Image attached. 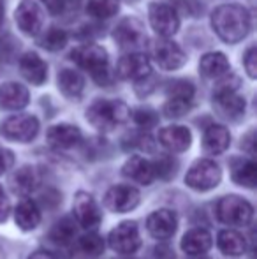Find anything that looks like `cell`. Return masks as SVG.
Returning a JSON list of instances; mask_svg holds the SVG:
<instances>
[{"label":"cell","instance_id":"cell-35","mask_svg":"<svg viewBox=\"0 0 257 259\" xmlns=\"http://www.w3.org/2000/svg\"><path fill=\"white\" fill-rule=\"evenodd\" d=\"M153 169H155V178L171 180V178L176 175V171H178V162H176L173 157L162 155L153 162Z\"/></svg>","mask_w":257,"mask_h":259},{"label":"cell","instance_id":"cell-28","mask_svg":"<svg viewBox=\"0 0 257 259\" xmlns=\"http://www.w3.org/2000/svg\"><path fill=\"white\" fill-rule=\"evenodd\" d=\"M14 221L20 229L32 231L41 222V210L32 199H23L21 203H18L16 211H14Z\"/></svg>","mask_w":257,"mask_h":259},{"label":"cell","instance_id":"cell-12","mask_svg":"<svg viewBox=\"0 0 257 259\" xmlns=\"http://www.w3.org/2000/svg\"><path fill=\"white\" fill-rule=\"evenodd\" d=\"M74 219L78 221V224L81 228L88 229H97L102 221V213H100V208L95 203L92 194L88 192H78L74 198Z\"/></svg>","mask_w":257,"mask_h":259},{"label":"cell","instance_id":"cell-29","mask_svg":"<svg viewBox=\"0 0 257 259\" xmlns=\"http://www.w3.org/2000/svg\"><path fill=\"white\" fill-rule=\"evenodd\" d=\"M217 245H219L220 252L226 256H241L247 250V240L241 233L234 231V229H224L219 233Z\"/></svg>","mask_w":257,"mask_h":259},{"label":"cell","instance_id":"cell-43","mask_svg":"<svg viewBox=\"0 0 257 259\" xmlns=\"http://www.w3.org/2000/svg\"><path fill=\"white\" fill-rule=\"evenodd\" d=\"M241 147L245 148V150L248 152V154H252L254 155L255 154V145H254V133H250L247 136V140L245 141H241Z\"/></svg>","mask_w":257,"mask_h":259},{"label":"cell","instance_id":"cell-44","mask_svg":"<svg viewBox=\"0 0 257 259\" xmlns=\"http://www.w3.org/2000/svg\"><path fill=\"white\" fill-rule=\"evenodd\" d=\"M28 259H57L53 254L46 252V250H39V252H34Z\"/></svg>","mask_w":257,"mask_h":259},{"label":"cell","instance_id":"cell-45","mask_svg":"<svg viewBox=\"0 0 257 259\" xmlns=\"http://www.w3.org/2000/svg\"><path fill=\"white\" fill-rule=\"evenodd\" d=\"M4 21V2L0 0V25H2Z\"/></svg>","mask_w":257,"mask_h":259},{"label":"cell","instance_id":"cell-20","mask_svg":"<svg viewBox=\"0 0 257 259\" xmlns=\"http://www.w3.org/2000/svg\"><path fill=\"white\" fill-rule=\"evenodd\" d=\"M122 173L127 178H130L132 182H137V184H141V185H150L151 182L155 180L153 162H150V160L141 155L130 157L127 162L124 164Z\"/></svg>","mask_w":257,"mask_h":259},{"label":"cell","instance_id":"cell-25","mask_svg":"<svg viewBox=\"0 0 257 259\" xmlns=\"http://www.w3.org/2000/svg\"><path fill=\"white\" fill-rule=\"evenodd\" d=\"M231 71L229 60L224 53L220 52H212L202 55V58L199 60V72H201L204 78L210 79H219L224 74Z\"/></svg>","mask_w":257,"mask_h":259},{"label":"cell","instance_id":"cell-15","mask_svg":"<svg viewBox=\"0 0 257 259\" xmlns=\"http://www.w3.org/2000/svg\"><path fill=\"white\" fill-rule=\"evenodd\" d=\"M176 228H178V217L173 210H168V208H162V210H157L153 213L148 215L146 219V229L153 238L157 240H169L173 235L176 233Z\"/></svg>","mask_w":257,"mask_h":259},{"label":"cell","instance_id":"cell-21","mask_svg":"<svg viewBox=\"0 0 257 259\" xmlns=\"http://www.w3.org/2000/svg\"><path fill=\"white\" fill-rule=\"evenodd\" d=\"M28 104V90L16 81H7L0 87V108L18 111Z\"/></svg>","mask_w":257,"mask_h":259},{"label":"cell","instance_id":"cell-47","mask_svg":"<svg viewBox=\"0 0 257 259\" xmlns=\"http://www.w3.org/2000/svg\"><path fill=\"white\" fill-rule=\"evenodd\" d=\"M0 259H4V254H2V249H0Z\"/></svg>","mask_w":257,"mask_h":259},{"label":"cell","instance_id":"cell-10","mask_svg":"<svg viewBox=\"0 0 257 259\" xmlns=\"http://www.w3.org/2000/svg\"><path fill=\"white\" fill-rule=\"evenodd\" d=\"M110 247L118 254H134L141 247V236L137 224L134 221H125L118 224L110 233Z\"/></svg>","mask_w":257,"mask_h":259},{"label":"cell","instance_id":"cell-17","mask_svg":"<svg viewBox=\"0 0 257 259\" xmlns=\"http://www.w3.org/2000/svg\"><path fill=\"white\" fill-rule=\"evenodd\" d=\"M18 65H20L21 76H23L28 83H32V85H35V87L42 85V83L46 81V78H48V65H46V62L34 52H27L21 55Z\"/></svg>","mask_w":257,"mask_h":259},{"label":"cell","instance_id":"cell-18","mask_svg":"<svg viewBox=\"0 0 257 259\" xmlns=\"http://www.w3.org/2000/svg\"><path fill=\"white\" fill-rule=\"evenodd\" d=\"M159 141L169 152H185L192 143V134L183 125H169L159 131Z\"/></svg>","mask_w":257,"mask_h":259},{"label":"cell","instance_id":"cell-41","mask_svg":"<svg viewBox=\"0 0 257 259\" xmlns=\"http://www.w3.org/2000/svg\"><path fill=\"white\" fill-rule=\"evenodd\" d=\"M42 2L46 4V7H48L53 14H60L69 4L67 0H42Z\"/></svg>","mask_w":257,"mask_h":259},{"label":"cell","instance_id":"cell-7","mask_svg":"<svg viewBox=\"0 0 257 259\" xmlns=\"http://www.w3.org/2000/svg\"><path fill=\"white\" fill-rule=\"evenodd\" d=\"M0 133L11 141L18 143H28L32 141L39 133V120L34 115H14L4 120L0 125Z\"/></svg>","mask_w":257,"mask_h":259},{"label":"cell","instance_id":"cell-34","mask_svg":"<svg viewBox=\"0 0 257 259\" xmlns=\"http://www.w3.org/2000/svg\"><path fill=\"white\" fill-rule=\"evenodd\" d=\"M195 89L187 79H176L168 87V99H183V101H194Z\"/></svg>","mask_w":257,"mask_h":259},{"label":"cell","instance_id":"cell-33","mask_svg":"<svg viewBox=\"0 0 257 259\" xmlns=\"http://www.w3.org/2000/svg\"><path fill=\"white\" fill-rule=\"evenodd\" d=\"M118 0H88L86 2V13L97 20H108L118 13Z\"/></svg>","mask_w":257,"mask_h":259},{"label":"cell","instance_id":"cell-2","mask_svg":"<svg viewBox=\"0 0 257 259\" xmlns=\"http://www.w3.org/2000/svg\"><path fill=\"white\" fill-rule=\"evenodd\" d=\"M71 58L78 67L88 72L90 78L100 87L110 85L111 71H110V55L99 45H83L78 46L71 53Z\"/></svg>","mask_w":257,"mask_h":259},{"label":"cell","instance_id":"cell-30","mask_svg":"<svg viewBox=\"0 0 257 259\" xmlns=\"http://www.w3.org/2000/svg\"><path fill=\"white\" fill-rule=\"evenodd\" d=\"M76 235H78V226L74 219L62 217L49 231V240L59 247H71L76 240Z\"/></svg>","mask_w":257,"mask_h":259},{"label":"cell","instance_id":"cell-46","mask_svg":"<svg viewBox=\"0 0 257 259\" xmlns=\"http://www.w3.org/2000/svg\"><path fill=\"white\" fill-rule=\"evenodd\" d=\"M195 259H208V257H202V254H201V256H194Z\"/></svg>","mask_w":257,"mask_h":259},{"label":"cell","instance_id":"cell-37","mask_svg":"<svg viewBox=\"0 0 257 259\" xmlns=\"http://www.w3.org/2000/svg\"><path fill=\"white\" fill-rule=\"evenodd\" d=\"M194 101H183V99H168L164 104V115L168 118H180V116L187 115L192 108Z\"/></svg>","mask_w":257,"mask_h":259},{"label":"cell","instance_id":"cell-31","mask_svg":"<svg viewBox=\"0 0 257 259\" xmlns=\"http://www.w3.org/2000/svg\"><path fill=\"white\" fill-rule=\"evenodd\" d=\"M37 35H39V45L44 50H48V52H59V50H62L69 41L67 32L57 27H52L44 32L41 30Z\"/></svg>","mask_w":257,"mask_h":259},{"label":"cell","instance_id":"cell-6","mask_svg":"<svg viewBox=\"0 0 257 259\" xmlns=\"http://www.w3.org/2000/svg\"><path fill=\"white\" fill-rule=\"evenodd\" d=\"M150 55L155 64L166 71H176V69L183 67L187 62L185 52L175 41H169V37L155 39L150 45Z\"/></svg>","mask_w":257,"mask_h":259},{"label":"cell","instance_id":"cell-23","mask_svg":"<svg viewBox=\"0 0 257 259\" xmlns=\"http://www.w3.org/2000/svg\"><path fill=\"white\" fill-rule=\"evenodd\" d=\"M231 177H233L234 184L247 189H254L257 185L255 160L243 159V157H234L233 162H231Z\"/></svg>","mask_w":257,"mask_h":259},{"label":"cell","instance_id":"cell-4","mask_svg":"<svg viewBox=\"0 0 257 259\" xmlns=\"http://www.w3.org/2000/svg\"><path fill=\"white\" fill-rule=\"evenodd\" d=\"M217 219L226 226H248L254 219V208L240 196H224L217 203Z\"/></svg>","mask_w":257,"mask_h":259},{"label":"cell","instance_id":"cell-24","mask_svg":"<svg viewBox=\"0 0 257 259\" xmlns=\"http://www.w3.org/2000/svg\"><path fill=\"white\" fill-rule=\"evenodd\" d=\"M231 143V134L229 131L224 125H210L204 131V136H202V148H204L206 154L219 155L229 148Z\"/></svg>","mask_w":257,"mask_h":259},{"label":"cell","instance_id":"cell-26","mask_svg":"<svg viewBox=\"0 0 257 259\" xmlns=\"http://www.w3.org/2000/svg\"><path fill=\"white\" fill-rule=\"evenodd\" d=\"M39 180H41V177L34 166H21L11 177V189L18 196H28L37 189Z\"/></svg>","mask_w":257,"mask_h":259},{"label":"cell","instance_id":"cell-9","mask_svg":"<svg viewBox=\"0 0 257 259\" xmlns=\"http://www.w3.org/2000/svg\"><path fill=\"white\" fill-rule=\"evenodd\" d=\"M148 20L161 37H173L180 28V16L176 9L168 4L153 2L148 7Z\"/></svg>","mask_w":257,"mask_h":259},{"label":"cell","instance_id":"cell-36","mask_svg":"<svg viewBox=\"0 0 257 259\" xmlns=\"http://www.w3.org/2000/svg\"><path fill=\"white\" fill-rule=\"evenodd\" d=\"M132 120L136 122V125H139L141 129H151L159 123V115L155 109L151 108H137L130 113Z\"/></svg>","mask_w":257,"mask_h":259},{"label":"cell","instance_id":"cell-27","mask_svg":"<svg viewBox=\"0 0 257 259\" xmlns=\"http://www.w3.org/2000/svg\"><path fill=\"white\" fill-rule=\"evenodd\" d=\"M57 83H59V90L67 99H79L85 90V78L74 69H62L59 72Z\"/></svg>","mask_w":257,"mask_h":259},{"label":"cell","instance_id":"cell-42","mask_svg":"<svg viewBox=\"0 0 257 259\" xmlns=\"http://www.w3.org/2000/svg\"><path fill=\"white\" fill-rule=\"evenodd\" d=\"M155 256L159 259H175V252L171 250V247L168 245H159L155 250Z\"/></svg>","mask_w":257,"mask_h":259},{"label":"cell","instance_id":"cell-11","mask_svg":"<svg viewBox=\"0 0 257 259\" xmlns=\"http://www.w3.org/2000/svg\"><path fill=\"white\" fill-rule=\"evenodd\" d=\"M14 21L23 34L37 35L44 27V13L34 0H21L18 9L14 11Z\"/></svg>","mask_w":257,"mask_h":259},{"label":"cell","instance_id":"cell-32","mask_svg":"<svg viewBox=\"0 0 257 259\" xmlns=\"http://www.w3.org/2000/svg\"><path fill=\"white\" fill-rule=\"evenodd\" d=\"M74 242L79 252L88 257H99L104 252V240L97 233H86L76 238Z\"/></svg>","mask_w":257,"mask_h":259},{"label":"cell","instance_id":"cell-1","mask_svg":"<svg viewBox=\"0 0 257 259\" xmlns=\"http://www.w3.org/2000/svg\"><path fill=\"white\" fill-rule=\"evenodd\" d=\"M212 27L224 42L234 45L243 41L250 32V13L243 6L226 4L212 13Z\"/></svg>","mask_w":257,"mask_h":259},{"label":"cell","instance_id":"cell-22","mask_svg":"<svg viewBox=\"0 0 257 259\" xmlns=\"http://www.w3.org/2000/svg\"><path fill=\"white\" fill-rule=\"evenodd\" d=\"M212 243L213 238L210 231L202 228H194L187 231L185 236L182 238V249L189 256H201V254H206L212 249Z\"/></svg>","mask_w":257,"mask_h":259},{"label":"cell","instance_id":"cell-8","mask_svg":"<svg viewBox=\"0 0 257 259\" xmlns=\"http://www.w3.org/2000/svg\"><path fill=\"white\" fill-rule=\"evenodd\" d=\"M113 39L122 50H129V52H136L137 48L144 46L146 42V34H144V27L137 18L125 16L118 21V25L113 30Z\"/></svg>","mask_w":257,"mask_h":259},{"label":"cell","instance_id":"cell-38","mask_svg":"<svg viewBox=\"0 0 257 259\" xmlns=\"http://www.w3.org/2000/svg\"><path fill=\"white\" fill-rule=\"evenodd\" d=\"M243 65H245V71L250 78H257V48L255 46H250L247 50L243 57Z\"/></svg>","mask_w":257,"mask_h":259},{"label":"cell","instance_id":"cell-5","mask_svg":"<svg viewBox=\"0 0 257 259\" xmlns=\"http://www.w3.org/2000/svg\"><path fill=\"white\" fill-rule=\"evenodd\" d=\"M220 178H222V169L219 164L215 160L201 159L195 160L194 166L187 171L185 184L195 191H210L220 184Z\"/></svg>","mask_w":257,"mask_h":259},{"label":"cell","instance_id":"cell-14","mask_svg":"<svg viewBox=\"0 0 257 259\" xmlns=\"http://www.w3.org/2000/svg\"><path fill=\"white\" fill-rule=\"evenodd\" d=\"M117 74L122 79L139 81V79L151 74L150 58L139 52H130L127 55H124L117 65Z\"/></svg>","mask_w":257,"mask_h":259},{"label":"cell","instance_id":"cell-13","mask_svg":"<svg viewBox=\"0 0 257 259\" xmlns=\"http://www.w3.org/2000/svg\"><path fill=\"white\" fill-rule=\"evenodd\" d=\"M139 191L130 185H115L104 196V206L115 213H127L139 205Z\"/></svg>","mask_w":257,"mask_h":259},{"label":"cell","instance_id":"cell-40","mask_svg":"<svg viewBox=\"0 0 257 259\" xmlns=\"http://www.w3.org/2000/svg\"><path fill=\"white\" fill-rule=\"evenodd\" d=\"M14 162V157L9 150H2L0 148V175H4Z\"/></svg>","mask_w":257,"mask_h":259},{"label":"cell","instance_id":"cell-39","mask_svg":"<svg viewBox=\"0 0 257 259\" xmlns=\"http://www.w3.org/2000/svg\"><path fill=\"white\" fill-rule=\"evenodd\" d=\"M9 213H11V201L6 192H4V189L0 187V222H6Z\"/></svg>","mask_w":257,"mask_h":259},{"label":"cell","instance_id":"cell-3","mask_svg":"<svg viewBox=\"0 0 257 259\" xmlns=\"http://www.w3.org/2000/svg\"><path fill=\"white\" fill-rule=\"evenodd\" d=\"M129 118H130V109L122 101L99 99L86 109V120L97 131H102V133L117 129L118 125L125 123Z\"/></svg>","mask_w":257,"mask_h":259},{"label":"cell","instance_id":"cell-16","mask_svg":"<svg viewBox=\"0 0 257 259\" xmlns=\"http://www.w3.org/2000/svg\"><path fill=\"white\" fill-rule=\"evenodd\" d=\"M46 140L49 147H53L55 150H71L81 143L83 134L79 127L71 125V123H59V125L49 127Z\"/></svg>","mask_w":257,"mask_h":259},{"label":"cell","instance_id":"cell-19","mask_svg":"<svg viewBox=\"0 0 257 259\" xmlns=\"http://www.w3.org/2000/svg\"><path fill=\"white\" fill-rule=\"evenodd\" d=\"M217 113L227 120H240L245 115V99L236 92H226L213 96Z\"/></svg>","mask_w":257,"mask_h":259}]
</instances>
